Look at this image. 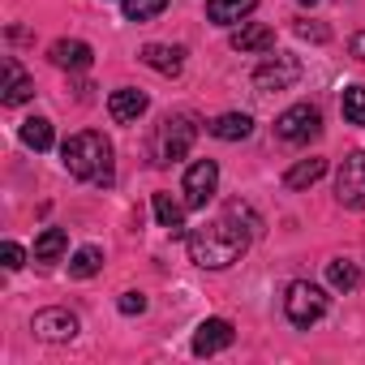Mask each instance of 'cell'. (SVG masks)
<instances>
[{
	"mask_svg": "<svg viewBox=\"0 0 365 365\" xmlns=\"http://www.w3.org/2000/svg\"><path fill=\"white\" fill-rule=\"evenodd\" d=\"M215 190H220V168H215V159H198V163H190V172H185V207H207L211 198H215Z\"/></svg>",
	"mask_w": 365,
	"mask_h": 365,
	"instance_id": "9c48e42d",
	"label": "cell"
},
{
	"mask_svg": "<svg viewBox=\"0 0 365 365\" xmlns=\"http://www.w3.org/2000/svg\"><path fill=\"white\" fill-rule=\"evenodd\" d=\"M155 220H159V228H168L172 237L185 232V207H180L172 194H155Z\"/></svg>",
	"mask_w": 365,
	"mask_h": 365,
	"instance_id": "ac0fdd59",
	"label": "cell"
},
{
	"mask_svg": "<svg viewBox=\"0 0 365 365\" xmlns=\"http://www.w3.org/2000/svg\"><path fill=\"white\" fill-rule=\"evenodd\" d=\"M211 133H215L220 142H241V138L254 133V120H250L245 112H224V116L211 120Z\"/></svg>",
	"mask_w": 365,
	"mask_h": 365,
	"instance_id": "e0dca14e",
	"label": "cell"
},
{
	"mask_svg": "<svg viewBox=\"0 0 365 365\" xmlns=\"http://www.w3.org/2000/svg\"><path fill=\"white\" fill-rule=\"evenodd\" d=\"M31 331H35L43 344H69V339L82 331V322H78V314L52 305V309H39V314L31 318Z\"/></svg>",
	"mask_w": 365,
	"mask_h": 365,
	"instance_id": "ba28073f",
	"label": "cell"
},
{
	"mask_svg": "<svg viewBox=\"0 0 365 365\" xmlns=\"http://www.w3.org/2000/svg\"><path fill=\"white\" fill-rule=\"evenodd\" d=\"M232 344V322L228 318H207L198 331H194V352L198 356H215Z\"/></svg>",
	"mask_w": 365,
	"mask_h": 365,
	"instance_id": "30bf717a",
	"label": "cell"
},
{
	"mask_svg": "<svg viewBox=\"0 0 365 365\" xmlns=\"http://www.w3.org/2000/svg\"><path fill=\"white\" fill-rule=\"evenodd\" d=\"M322 172H327V159H301L297 168L284 172V185L288 190H309L314 180H322Z\"/></svg>",
	"mask_w": 365,
	"mask_h": 365,
	"instance_id": "d6986e66",
	"label": "cell"
},
{
	"mask_svg": "<svg viewBox=\"0 0 365 365\" xmlns=\"http://www.w3.org/2000/svg\"><path fill=\"white\" fill-rule=\"evenodd\" d=\"M48 56H52V65H56V69H69V73L91 69V61H95L91 43H82V39H56Z\"/></svg>",
	"mask_w": 365,
	"mask_h": 365,
	"instance_id": "8fae6325",
	"label": "cell"
},
{
	"mask_svg": "<svg viewBox=\"0 0 365 365\" xmlns=\"http://www.w3.org/2000/svg\"><path fill=\"white\" fill-rule=\"evenodd\" d=\"M108 112H112V120H116V125H133V120L146 112V95H142V91H133V86H120V91H112V95H108Z\"/></svg>",
	"mask_w": 365,
	"mask_h": 365,
	"instance_id": "7c38bea8",
	"label": "cell"
},
{
	"mask_svg": "<svg viewBox=\"0 0 365 365\" xmlns=\"http://www.w3.org/2000/svg\"><path fill=\"white\" fill-rule=\"evenodd\" d=\"M61 159H65V172L78 180H91V185H108L112 180V142L95 129L73 133L61 146Z\"/></svg>",
	"mask_w": 365,
	"mask_h": 365,
	"instance_id": "7a4b0ae2",
	"label": "cell"
},
{
	"mask_svg": "<svg viewBox=\"0 0 365 365\" xmlns=\"http://www.w3.org/2000/svg\"><path fill=\"white\" fill-rule=\"evenodd\" d=\"M284 314H288L292 327H314L327 314V292L318 284H309V279H297L284 292Z\"/></svg>",
	"mask_w": 365,
	"mask_h": 365,
	"instance_id": "277c9868",
	"label": "cell"
},
{
	"mask_svg": "<svg viewBox=\"0 0 365 365\" xmlns=\"http://www.w3.org/2000/svg\"><path fill=\"white\" fill-rule=\"evenodd\" d=\"M275 133H279L284 142L301 146V142H309V138H318V133H322V112H318L314 103H292L288 112H279Z\"/></svg>",
	"mask_w": 365,
	"mask_h": 365,
	"instance_id": "5b68a950",
	"label": "cell"
},
{
	"mask_svg": "<svg viewBox=\"0 0 365 365\" xmlns=\"http://www.w3.org/2000/svg\"><path fill=\"white\" fill-rule=\"evenodd\" d=\"M335 198L339 207H352V211H365V150L348 155L339 163V176H335Z\"/></svg>",
	"mask_w": 365,
	"mask_h": 365,
	"instance_id": "8992f818",
	"label": "cell"
},
{
	"mask_svg": "<svg viewBox=\"0 0 365 365\" xmlns=\"http://www.w3.org/2000/svg\"><path fill=\"white\" fill-rule=\"evenodd\" d=\"M327 284H331L335 292H352V288L361 284L356 262H348V258H331V262H327Z\"/></svg>",
	"mask_w": 365,
	"mask_h": 365,
	"instance_id": "ffe728a7",
	"label": "cell"
},
{
	"mask_svg": "<svg viewBox=\"0 0 365 365\" xmlns=\"http://www.w3.org/2000/svg\"><path fill=\"white\" fill-rule=\"evenodd\" d=\"M198 138V120L194 112H172L159 120L155 129V163H176V159H185L190 146Z\"/></svg>",
	"mask_w": 365,
	"mask_h": 365,
	"instance_id": "3957f363",
	"label": "cell"
},
{
	"mask_svg": "<svg viewBox=\"0 0 365 365\" xmlns=\"http://www.w3.org/2000/svg\"><path fill=\"white\" fill-rule=\"evenodd\" d=\"M120 9H125L129 22H150L168 9V0H120Z\"/></svg>",
	"mask_w": 365,
	"mask_h": 365,
	"instance_id": "cb8c5ba5",
	"label": "cell"
},
{
	"mask_svg": "<svg viewBox=\"0 0 365 365\" xmlns=\"http://www.w3.org/2000/svg\"><path fill=\"white\" fill-rule=\"evenodd\" d=\"M297 35H309V39H327V31H318V26H305V22H297Z\"/></svg>",
	"mask_w": 365,
	"mask_h": 365,
	"instance_id": "f1b7e54d",
	"label": "cell"
},
{
	"mask_svg": "<svg viewBox=\"0 0 365 365\" xmlns=\"http://www.w3.org/2000/svg\"><path fill=\"white\" fill-rule=\"evenodd\" d=\"M348 48H352V56H356V61H365V31H356Z\"/></svg>",
	"mask_w": 365,
	"mask_h": 365,
	"instance_id": "83f0119b",
	"label": "cell"
},
{
	"mask_svg": "<svg viewBox=\"0 0 365 365\" xmlns=\"http://www.w3.org/2000/svg\"><path fill=\"white\" fill-rule=\"evenodd\" d=\"M65 250H69V237H65L61 228H48V232L35 241V262H61Z\"/></svg>",
	"mask_w": 365,
	"mask_h": 365,
	"instance_id": "44dd1931",
	"label": "cell"
},
{
	"mask_svg": "<svg viewBox=\"0 0 365 365\" xmlns=\"http://www.w3.org/2000/svg\"><path fill=\"white\" fill-rule=\"evenodd\" d=\"M275 43V31L262 22H241V31H232V48L237 52H267Z\"/></svg>",
	"mask_w": 365,
	"mask_h": 365,
	"instance_id": "2e32d148",
	"label": "cell"
},
{
	"mask_svg": "<svg viewBox=\"0 0 365 365\" xmlns=\"http://www.w3.org/2000/svg\"><path fill=\"white\" fill-rule=\"evenodd\" d=\"M301 5H318V0H301Z\"/></svg>",
	"mask_w": 365,
	"mask_h": 365,
	"instance_id": "f546056e",
	"label": "cell"
},
{
	"mask_svg": "<svg viewBox=\"0 0 365 365\" xmlns=\"http://www.w3.org/2000/svg\"><path fill=\"white\" fill-rule=\"evenodd\" d=\"M250 237H254V228H241L237 215L228 211L224 220H211V224L194 228V232L185 237V250H190V258H194L202 271H224V267H232V262L250 250Z\"/></svg>",
	"mask_w": 365,
	"mask_h": 365,
	"instance_id": "6da1fadb",
	"label": "cell"
},
{
	"mask_svg": "<svg viewBox=\"0 0 365 365\" xmlns=\"http://www.w3.org/2000/svg\"><path fill=\"white\" fill-rule=\"evenodd\" d=\"M22 142H26L31 150H48V146L56 142V133H52V120H43V116H31V120H22Z\"/></svg>",
	"mask_w": 365,
	"mask_h": 365,
	"instance_id": "7402d4cb",
	"label": "cell"
},
{
	"mask_svg": "<svg viewBox=\"0 0 365 365\" xmlns=\"http://www.w3.org/2000/svg\"><path fill=\"white\" fill-rule=\"evenodd\" d=\"M116 309H120V314H142V309H146V297H142V292H125V297L116 301Z\"/></svg>",
	"mask_w": 365,
	"mask_h": 365,
	"instance_id": "4316f807",
	"label": "cell"
},
{
	"mask_svg": "<svg viewBox=\"0 0 365 365\" xmlns=\"http://www.w3.org/2000/svg\"><path fill=\"white\" fill-rule=\"evenodd\" d=\"M142 65L163 73V78H176L180 65H185V48H168V43H146L142 48Z\"/></svg>",
	"mask_w": 365,
	"mask_h": 365,
	"instance_id": "4fadbf2b",
	"label": "cell"
},
{
	"mask_svg": "<svg viewBox=\"0 0 365 365\" xmlns=\"http://www.w3.org/2000/svg\"><path fill=\"white\" fill-rule=\"evenodd\" d=\"M258 9V0H207V18L215 26H237Z\"/></svg>",
	"mask_w": 365,
	"mask_h": 365,
	"instance_id": "9a60e30c",
	"label": "cell"
},
{
	"mask_svg": "<svg viewBox=\"0 0 365 365\" xmlns=\"http://www.w3.org/2000/svg\"><path fill=\"white\" fill-rule=\"evenodd\" d=\"M297 78H301V61L288 56V52H275V56H267L254 69V86L258 91H288V86H297Z\"/></svg>",
	"mask_w": 365,
	"mask_h": 365,
	"instance_id": "52a82bcc",
	"label": "cell"
},
{
	"mask_svg": "<svg viewBox=\"0 0 365 365\" xmlns=\"http://www.w3.org/2000/svg\"><path fill=\"white\" fill-rule=\"evenodd\" d=\"M99 267H103V254H99L95 245H82V250L69 258V275H73V279H91V275H99Z\"/></svg>",
	"mask_w": 365,
	"mask_h": 365,
	"instance_id": "603a6c76",
	"label": "cell"
},
{
	"mask_svg": "<svg viewBox=\"0 0 365 365\" xmlns=\"http://www.w3.org/2000/svg\"><path fill=\"white\" fill-rule=\"evenodd\" d=\"M339 108H344V120L348 125H365V86H348Z\"/></svg>",
	"mask_w": 365,
	"mask_h": 365,
	"instance_id": "d4e9b609",
	"label": "cell"
},
{
	"mask_svg": "<svg viewBox=\"0 0 365 365\" xmlns=\"http://www.w3.org/2000/svg\"><path fill=\"white\" fill-rule=\"evenodd\" d=\"M5 95V108H18V103H26V99H35V82L22 73V65L18 61H5V86H0Z\"/></svg>",
	"mask_w": 365,
	"mask_h": 365,
	"instance_id": "5bb4252c",
	"label": "cell"
},
{
	"mask_svg": "<svg viewBox=\"0 0 365 365\" xmlns=\"http://www.w3.org/2000/svg\"><path fill=\"white\" fill-rule=\"evenodd\" d=\"M0 258H5V271H18L26 262V250L18 241H5V245H0Z\"/></svg>",
	"mask_w": 365,
	"mask_h": 365,
	"instance_id": "484cf974",
	"label": "cell"
}]
</instances>
